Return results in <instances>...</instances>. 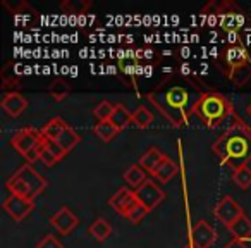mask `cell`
<instances>
[{
  "label": "cell",
  "mask_w": 251,
  "mask_h": 248,
  "mask_svg": "<svg viewBox=\"0 0 251 248\" xmlns=\"http://www.w3.org/2000/svg\"><path fill=\"white\" fill-rule=\"evenodd\" d=\"M110 122L117 128L119 131H124L129 124H133V114H131V112L127 110L122 104H115V109H114V114H112V117H110Z\"/></svg>",
  "instance_id": "44dd1931"
},
{
  "label": "cell",
  "mask_w": 251,
  "mask_h": 248,
  "mask_svg": "<svg viewBox=\"0 0 251 248\" xmlns=\"http://www.w3.org/2000/svg\"><path fill=\"white\" fill-rule=\"evenodd\" d=\"M227 229L230 231V234L234 236V240H248L251 236V219L243 214L237 220H234Z\"/></svg>",
  "instance_id": "ac0fdd59"
},
{
  "label": "cell",
  "mask_w": 251,
  "mask_h": 248,
  "mask_svg": "<svg viewBox=\"0 0 251 248\" xmlns=\"http://www.w3.org/2000/svg\"><path fill=\"white\" fill-rule=\"evenodd\" d=\"M5 186L11 192V195L25 196L28 200H33L38 195H42L49 186V181L33 167V164L26 162L25 165L18 169L11 178L5 181Z\"/></svg>",
  "instance_id": "277c9868"
},
{
  "label": "cell",
  "mask_w": 251,
  "mask_h": 248,
  "mask_svg": "<svg viewBox=\"0 0 251 248\" xmlns=\"http://www.w3.org/2000/svg\"><path fill=\"white\" fill-rule=\"evenodd\" d=\"M67 128H69V124H67L62 117H53V119H50V121L47 122L45 126H43L42 131H43V137H45L47 140L55 141L57 138H59L60 135L67 130Z\"/></svg>",
  "instance_id": "ffe728a7"
},
{
  "label": "cell",
  "mask_w": 251,
  "mask_h": 248,
  "mask_svg": "<svg viewBox=\"0 0 251 248\" xmlns=\"http://www.w3.org/2000/svg\"><path fill=\"white\" fill-rule=\"evenodd\" d=\"M88 231H90V234L95 238V240L101 243V241H105L112 234V226L103 219V217H98L97 220L91 222V226Z\"/></svg>",
  "instance_id": "484cf974"
},
{
  "label": "cell",
  "mask_w": 251,
  "mask_h": 248,
  "mask_svg": "<svg viewBox=\"0 0 251 248\" xmlns=\"http://www.w3.org/2000/svg\"><path fill=\"white\" fill-rule=\"evenodd\" d=\"M29 102L25 95H21L19 91H9V93H4L2 100H0V107L11 117H19L23 112L28 109Z\"/></svg>",
  "instance_id": "4fadbf2b"
},
{
  "label": "cell",
  "mask_w": 251,
  "mask_h": 248,
  "mask_svg": "<svg viewBox=\"0 0 251 248\" xmlns=\"http://www.w3.org/2000/svg\"><path fill=\"white\" fill-rule=\"evenodd\" d=\"M122 178L126 179V183L131 186V188H134V190H138L141 185H143L145 181H147V172H145V169L141 167L140 164H134V165H131L127 171L122 174Z\"/></svg>",
  "instance_id": "603a6c76"
},
{
  "label": "cell",
  "mask_w": 251,
  "mask_h": 248,
  "mask_svg": "<svg viewBox=\"0 0 251 248\" xmlns=\"http://www.w3.org/2000/svg\"><path fill=\"white\" fill-rule=\"evenodd\" d=\"M201 14L205 18L210 19V23L213 21L212 18H217L220 28L226 29L230 35H237V31L241 29V26L244 25V12L234 2L224 0V2H210L201 9Z\"/></svg>",
  "instance_id": "5b68a950"
},
{
  "label": "cell",
  "mask_w": 251,
  "mask_h": 248,
  "mask_svg": "<svg viewBox=\"0 0 251 248\" xmlns=\"http://www.w3.org/2000/svg\"><path fill=\"white\" fill-rule=\"evenodd\" d=\"M182 248H195V247H193L191 243H186V245H184V247H182Z\"/></svg>",
  "instance_id": "e575fe53"
},
{
  "label": "cell",
  "mask_w": 251,
  "mask_h": 248,
  "mask_svg": "<svg viewBox=\"0 0 251 248\" xmlns=\"http://www.w3.org/2000/svg\"><path fill=\"white\" fill-rule=\"evenodd\" d=\"M191 114L200 117L206 128H219L234 114V109L226 95L217 91H205L191 105Z\"/></svg>",
  "instance_id": "3957f363"
},
{
  "label": "cell",
  "mask_w": 251,
  "mask_h": 248,
  "mask_svg": "<svg viewBox=\"0 0 251 248\" xmlns=\"http://www.w3.org/2000/svg\"><path fill=\"white\" fill-rule=\"evenodd\" d=\"M2 88L5 90V93L9 91H18L21 88V76L16 71V66L12 62H7L2 69Z\"/></svg>",
  "instance_id": "e0dca14e"
},
{
  "label": "cell",
  "mask_w": 251,
  "mask_h": 248,
  "mask_svg": "<svg viewBox=\"0 0 251 248\" xmlns=\"http://www.w3.org/2000/svg\"><path fill=\"white\" fill-rule=\"evenodd\" d=\"M64 157H66V154H64L62 148H60L55 141H50L45 138L42 150H40V161H42L47 167H52V165H55L57 162L62 161Z\"/></svg>",
  "instance_id": "9a60e30c"
},
{
  "label": "cell",
  "mask_w": 251,
  "mask_h": 248,
  "mask_svg": "<svg viewBox=\"0 0 251 248\" xmlns=\"http://www.w3.org/2000/svg\"><path fill=\"white\" fill-rule=\"evenodd\" d=\"M165 155L160 152V148H157V147H151V148H148L147 152H145L143 155L140 157V162L138 164L141 165V167L145 169V171H148L151 174L153 172V169L157 167L158 164L162 162V159H164Z\"/></svg>",
  "instance_id": "7402d4cb"
},
{
  "label": "cell",
  "mask_w": 251,
  "mask_h": 248,
  "mask_svg": "<svg viewBox=\"0 0 251 248\" xmlns=\"http://www.w3.org/2000/svg\"><path fill=\"white\" fill-rule=\"evenodd\" d=\"M217 240V233L206 220H198L191 231V241L189 243L195 248H210Z\"/></svg>",
  "instance_id": "7c38bea8"
},
{
  "label": "cell",
  "mask_w": 251,
  "mask_h": 248,
  "mask_svg": "<svg viewBox=\"0 0 251 248\" xmlns=\"http://www.w3.org/2000/svg\"><path fill=\"white\" fill-rule=\"evenodd\" d=\"M36 248H64V245L60 243V241L57 240L55 236L49 234V236H45L38 245H36Z\"/></svg>",
  "instance_id": "d6a6232c"
},
{
  "label": "cell",
  "mask_w": 251,
  "mask_h": 248,
  "mask_svg": "<svg viewBox=\"0 0 251 248\" xmlns=\"http://www.w3.org/2000/svg\"><path fill=\"white\" fill-rule=\"evenodd\" d=\"M81 141V137H79V133H77L76 130H74V128H67L66 131H64L62 135H60L59 138H57L55 140V143L59 145L60 148H62L64 150V154H69L71 150H73L74 147H76L77 143H79Z\"/></svg>",
  "instance_id": "cb8c5ba5"
},
{
  "label": "cell",
  "mask_w": 251,
  "mask_h": 248,
  "mask_svg": "<svg viewBox=\"0 0 251 248\" xmlns=\"http://www.w3.org/2000/svg\"><path fill=\"white\" fill-rule=\"evenodd\" d=\"M43 137L42 130H36V128H23L18 130L11 138V147L18 152L21 157L26 159L28 164L40 161V150L43 147Z\"/></svg>",
  "instance_id": "8992f818"
},
{
  "label": "cell",
  "mask_w": 251,
  "mask_h": 248,
  "mask_svg": "<svg viewBox=\"0 0 251 248\" xmlns=\"http://www.w3.org/2000/svg\"><path fill=\"white\" fill-rule=\"evenodd\" d=\"M241 64H251V55L244 45H232L226 50V55H224V69L227 71L230 67L241 66Z\"/></svg>",
  "instance_id": "5bb4252c"
},
{
  "label": "cell",
  "mask_w": 251,
  "mask_h": 248,
  "mask_svg": "<svg viewBox=\"0 0 251 248\" xmlns=\"http://www.w3.org/2000/svg\"><path fill=\"white\" fill-rule=\"evenodd\" d=\"M151 122H153V114L147 105H140L133 112V124L138 130H147V128L151 126Z\"/></svg>",
  "instance_id": "4316f807"
},
{
  "label": "cell",
  "mask_w": 251,
  "mask_h": 248,
  "mask_svg": "<svg viewBox=\"0 0 251 248\" xmlns=\"http://www.w3.org/2000/svg\"><path fill=\"white\" fill-rule=\"evenodd\" d=\"M213 214H215V217L220 220V222L226 224V226L229 227L234 220H237L241 216H243L244 210L234 198H230V196H224V198L217 203Z\"/></svg>",
  "instance_id": "9c48e42d"
},
{
  "label": "cell",
  "mask_w": 251,
  "mask_h": 248,
  "mask_svg": "<svg viewBox=\"0 0 251 248\" xmlns=\"http://www.w3.org/2000/svg\"><path fill=\"white\" fill-rule=\"evenodd\" d=\"M148 212H150V210H148L147 207L141 205V203L138 202L136 205H134L133 209L129 210V214H127V217H126V219L131 220L133 224H138V222H141V220H143V217L147 216Z\"/></svg>",
  "instance_id": "1f68e13d"
},
{
  "label": "cell",
  "mask_w": 251,
  "mask_h": 248,
  "mask_svg": "<svg viewBox=\"0 0 251 248\" xmlns=\"http://www.w3.org/2000/svg\"><path fill=\"white\" fill-rule=\"evenodd\" d=\"M69 91H71L69 83H67V81H64L62 78H57V80H53L52 83H50V86H49L50 97H52L55 102H64L67 98V95H69Z\"/></svg>",
  "instance_id": "83f0119b"
},
{
  "label": "cell",
  "mask_w": 251,
  "mask_h": 248,
  "mask_svg": "<svg viewBox=\"0 0 251 248\" xmlns=\"http://www.w3.org/2000/svg\"><path fill=\"white\" fill-rule=\"evenodd\" d=\"M224 248H250L243 240H230Z\"/></svg>",
  "instance_id": "836d02e7"
},
{
  "label": "cell",
  "mask_w": 251,
  "mask_h": 248,
  "mask_svg": "<svg viewBox=\"0 0 251 248\" xmlns=\"http://www.w3.org/2000/svg\"><path fill=\"white\" fill-rule=\"evenodd\" d=\"M177 171H179L177 164H176L171 157H167V155H165V157L162 159L160 164L153 169V172H151V178L158 179V181H162V183H169L176 174H177Z\"/></svg>",
  "instance_id": "2e32d148"
},
{
  "label": "cell",
  "mask_w": 251,
  "mask_h": 248,
  "mask_svg": "<svg viewBox=\"0 0 251 248\" xmlns=\"http://www.w3.org/2000/svg\"><path fill=\"white\" fill-rule=\"evenodd\" d=\"M227 78L232 81L236 86H243L244 83L251 80V64H241V66L230 67V69L224 71Z\"/></svg>",
  "instance_id": "d6986e66"
},
{
  "label": "cell",
  "mask_w": 251,
  "mask_h": 248,
  "mask_svg": "<svg viewBox=\"0 0 251 248\" xmlns=\"http://www.w3.org/2000/svg\"><path fill=\"white\" fill-rule=\"evenodd\" d=\"M114 109H115L114 104L103 100V102H100L97 107H95L93 114H95V117H97L98 121H110L112 114H114Z\"/></svg>",
  "instance_id": "4dcf8cb0"
},
{
  "label": "cell",
  "mask_w": 251,
  "mask_h": 248,
  "mask_svg": "<svg viewBox=\"0 0 251 248\" xmlns=\"http://www.w3.org/2000/svg\"><path fill=\"white\" fill-rule=\"evenodd\" d=\"M150 104L160 112L174 128H181L188 124L191 107L189 104V91L182 86H158L155 91L148 93Z\"/></svg>",
  "instance_id": "7a4b0ae2"
},
{
  "label": "cell",
  "mask_w": 251,
  "mask_h": 248,
  "mask_svg": "<svg viewBox=\"0 0 251 248\" xmlns=\"http://www.w3.org/2000/svg\"><path fill=\"white\" fill-rule=\"evenodd\" d=\"M93 133L97 135L101 141L108 143V141L114 140V138L117 137L121 131H119L110 121H98L97 124H95V128H93Z\"/></svg>",
  "instance_id": "d4e9b609"
},
{
  "label": "cell",
  "mask_w": 251,
  "mask_h": 248,
  "mask_svg": "<svg viewBox=\"0 0 251 248\" xmlns=\"http://www.w3.org/2000/svg\"><path fill=\"white\" fill-rule=\"evenodd\" d=\"M134 195H136L138 202H140L141 205L147 207L150 212L158 205V203L164 202V198H165L164 190H162L153 179H147L140 188L134 190Z\"/></svg>",
  "instance_id": "52a82bcc"
},
{
  "label": "cell",
  "mask_w": 251,
  "mask_h": 248,
  "mask_svg": "<svg viewBox=\"0 0 251 248\" xmlns=\"http://www.w3.org/2000/svg\"><path fill=\"white\" fill-rule=\"evenodd\" d=\"M91 2L90 0H64L60 4V9L66 14H84L90 9Z\"/></svg>",
  "instance_id": "f1b7e54d"
},
{
  "label": "cell",
  "mask_w": 251,
  "mask_h": 248,
  "mask_svg": "<svg viewBox=\"0 0 251 248\" xmlns=\"http://www.w3.org/2000/svg\"><path fill=\"white\" fill-rule=\"evenodd\" d=\"M108 203H110V207L117 214H121L122 217H127L129 210L138 203V198H136V195H134L133 190L124 188V186H122V188H119L117 192L110 196Z\"/></svg>",
  "instance_id": "8fae6325"
},
{
  "label": "cell",
  "mask_w": 251,
  "mask_h": 248,
  "mask_svg": "<svg viewBox=\"0 0 251 248\" xmlns=\"http://www.w3.org/2000/svg\"><path fill=\"white\" fill-rule=\"evenodd\" d=\"M232 181L236 183L239 188L248 190L251 186V167L248 165H243V167L236 169L232 174Z\"/></svg>",
  "instance_id": "f546056e"
},
{
  "label": "cell",
  "mask_w": 251,
  "mask_h": 248,
  "mask_svg": "<svg viewBox=\"0 0 251 248\" xmlns=\"http://www.w3.org/2000/svg\"><path fill=\"white\" fill-rule=\"evenodd\" d=\"M79 224V219L69 207H60L52 217H50V226L55 227V231L64 236H69L74 231V227Z\"/></svg>",
  "instance_id": "30bf717a"
},
{
  "label": "cell",
  "mask_w": 251,
  "mask_h": 248,
  "mask_svg": "<svg viewBox=\"0 0 251 248\" xmlns=\"http://www.w3.org/2000/svg\"><path fill=\"white\" fill-rule=\"evenodd\" d=\"M248 114H250V117H251V104H250V107H248Z\"/></svg>",
  "instance_id": "d590c367"
},
{
  "label": "cell",
  "mask_w": 251,
  "mask_h": 248,
  "mask_svg": "<svg viewBox=\"0 0 251 248\" xmlns=\"http://www.w3.org/2000/svg\"><path fill=\"white\" fill-rule=\"evenodd\" d=\"M212 150L227 167L239 169L251 161V128L237 114L227 130L213 141Z\"/></svg>",
  "instance_id": "6da1fadb"
},
{
  "label": "cell",
  "mask_w": 251,
  "mask_h": 248,
  "mask_svg": "<svg viewBox=\"0 0 251 248\" xmlns=\"http://www.w3.org/2000/svg\"><path fill=\"white\" fill-rule=\"evenodd\" d=\"M2 207H4L5 212L11 216L12 220L21 222V220H25L26 217L33 212V209H35V202H33V200L25 198V196H19V195H9L7 198L4 200Z\"/></svg>",
  "instance_id": "ba28073f"
}]
</instances>
